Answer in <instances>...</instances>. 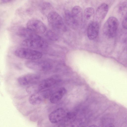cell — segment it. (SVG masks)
Masks as SVG:
<instances>
[{
	"label": "cell",
	"instance_id": "1",
	"mask_svg": "<svg viewBox=\"0 0 127 127\" xmlns=\"http://www.w3.org/2000/svg\"><path fill=\"white\" fill-rule=\"evenodd\" d=\"M57 77H51L44 79L38 83H36L26 87L27 92L32 94L48 89L60 81Z\"/></svg>",
	"mask_w": 127,
	"mask_h": 127
},
{
	"label": "cell",
	"instance_id": "2",
	"mask_svg": "<svg viewBox=\"0 0 127 127\" xmlns=\"http://www.w3.org/2000/svg\"><path fill=\"white\" fill-rule=\"evenodd\" d=\"M47 19L49 25L54 30L62 32L66 31V27L62 18L57 12H50L48 15Z\"/></svg>",
	"mask_w": 127,
	"mask_h": 127
},
{
	"label": "cell",
	"instance_id": "3",
	"mask_svg": "<svg viewBox=\"0 0 127 127\" xmlns=\"http://www.w3.org/2000/svg\"><path fill=\"white\" fill-rule=\"evenodd\" d=\"M22 45L25 48L31 49H43L48 46L47 42L38 34L31 38L25 39Z\"/></svg>",
	"mask_w": 127,
	"mask_h": 127
},
{
	"label": "cell",
	"instance_id": "4",
	"mask_svg": "<svg viewBox=\"0 0 127 127\" xmlns=\"http://www.w3.org/2000/svg\"><path fill=\"white\" fill-rule=\"evenodd\" d=\"M14 54L17 57L30 60H36L42 56V54L39 51L26 48L16 49L14 51Z\"/></svg>",
	"mask_w": 127,
	"mask_h": 127
},
{
	"label": "cell",
	"instance_id": "5",
	"mask_svg": "<svg viewBox=\"0 0 127 127\" xmlns=\"http://www.w3.org/2000/svg\"><path fill=\"white\" fill-rule=\"evenodd\" d=\"M117 19L114 17H109L104 24L103 31L104 34L109 38H112L116 35L119 26Z\"/></svg>",
	"mask_w": 127,
	"mask_h": 127
},
{
	"label": "cell",
	"instance_id": "6",
	"mask_svg": "<svg viewBox=\"0 0 127 127\" xmlns=\"http://www.w3.org/2000/svg\"><path fill=\"white\" fill-rule=\"evenodd\" d=\"M35 60L27 61L25 63L26 66L29 68L37 71L48 70L52 68V64L48 62Z\"/></svg>",
	"mask_w": 127,
	"mask_h": 127
},
{
	"label": "cell",
	"instance_id": "7",
	"mask_svg": "<svg viewBox=\"0 0 127 127\" xmlns=\"http://www.w3.org/2000/svg\"><path fill=\"white\" fill-rule=\"evenodd\" d=\"M51 94V92L49 89L32 94L29 97V101L32 105H39L45 99L50 97Z\"/></svg>",
	"mask_w": 127,
	"mask_h": 127
},
{
	"label": "cell",
	"instance_id": "8",
	"mask_svg": "<svg viewBox=\"0 0 127 127\" xmlns=\"http://www.w3.org/2000/svg\"><path fill=\"white\" fill-rule=\"evenodd\" d=\"M27 28L37 34H43L47 30L45 24L40 20L35 18L31 19L28 21Z\"/></svg>",
	"mask_w": 127,
	"mask_h": 127
},
{
	"label": "cell",
	"instance_id": "9",
	"mask_svg": "<svg viewBox=\"0 0 127 127\" xmlns=\"http://www.w3.org/2000/svg\"><path fill=\"white\" fill-rule=\"evenodd\" d=\"M40 78V76L38 74L29 73L19 77L17 81L21 86L27 87L37 83Z\"/></svg>",
	"mask_w": 127,
	"mask_h": 127
},
{
	"label": "cell",
	"instance_id": "10",
	"mask_svg": "<svg viewBox=\"0 0 127 127\" xmlns=\"http://www.w3.org/2000/svg\"><path fill=\"white\" fill-rule=\"evenodd\" d=\"M66 114L64 109L59 108L51 112L49 115L48 118L52 123H57L64 119Z\"/></svg>",
	"mask_w": 127,
	"mask_h": 127
},
{
	"label": "cell",
	"instance_id": "11",
	"mask_svg": "<svg viewBox=\"0 0 127 127\" xmlns=\"http://www.w3.org/2000/svg\"><path fill=\"white\" fill-rule=\"evenodd\" d=\"M99 29V23L95 21L91 22L89 24L87 34L88 38L91 40L95 38L98 34Z\"/></svg>",
	"mask_w": 127,
	"mask_h": 127
},
{
	"label": "cell",
	"instance_id": "12",
	"mask_svg": "<svg viewBox=\"0 0 127 127\" xmlns=\"http://www.w3.org/2000/svg\"><path fill=\"white\" fill-rule=\"evenodd\" d=\"M108 6L105 3L101 4L97 8L95 14V21L99 23L105 18L108 10Z\"/></svg>",
	"mask_w": 127,
	"mask_h": 127
},
{
	"label": "cell",
	"instance_id": "13",
	"mask_svg": "<svg viewBox=\"0 0 127 127\" xmlns=\"http://www.w3.org/2000/svg\"><path fill=\"white\" fill-rule=\"evenodd\" d=\"M67 92L64 87L61 88L52 94L50 98V101L53 104H56L60 101Z\"/></svg>",
	"mask_w": 127,
	"mask_h": 127
},
{
	"label": "cell",
	"instance_id": "14",
	"mask_svg": "<svg viewBox=\"0 0 127 127\" xmlns=\"http://www.w3.org/2000/svg\"><path fill=\"white\" fill-rule=\"evenodd\" d=\"M64 17L67 24L70 27L75 29L79 25L69 11L66 10L65 11Z\"/></svg>",
	"mask_w": 127,
	"mask_h": 127
},
{
	"label": "cell",
	"instance_id": "15",
	"mask_svg": "<svg viewBox=\"0 0 127 127\" xmlns=\"http://www.w3.org/2000/svg\"><path fill=\"white\" fill-rule=\"evenodd\" d=\"M71 13L79 25L82 21V10L79 6H75L72 8Z\"/></svg>",
	"mask_w": 127,
	"mask_h": 127
},
{
	"label": "cell",
	"instance_id": "16",
	"mask_svg": "<svg viewBox=\"0 0 127 127\" xmlns=\"http://www.w3.org/2000/svg\"><path fill=\"white\" fill-rule=\"evenodd\" d=\"M17 35L21 37L26 39L31 38L34 36L36 34L27 28H20L17 32Z\"/></svg>",
	"mask_w": 127,
	"mask_h": 127
},
{
	"label": "cell",
	"instance_id": "17",
	"mask_svg": "<svg viewBox=\"0 0 127 127\" xmlns=\"http://www.w3.org/2000/svg\"><path fill=\"white\" fill-rule=\"evenodd\" d=\"M95 14L94 9L92 7H89L86 8L84 11L83 17L86 21H91V22L94 18Z\"/></svg>",
	"mask_w": 127,
	"mask_h": 127
},
{
	"label": "cell",
	"instance_id": "18",
	"mask_svg": "<svg viewBox=\"0 0 127 127\" xmlns=\"http://www.w3.org/2000/svg\"><path fill=\"white\" fill-rule=\"evenodd\" d=\"M47 34L48 37L51 40L55 41L58 39V36L54 32L50 31L48 32Z\"/></svg>",
	"mask_w": 127,
	"mask_h": 127
},
{
	"label": "cell",
	"instance_id": "19",
	"mask_svg": "<svg viewBox=\"0 0 127 127\" xmlns=\"http://www.w3.org/2000/svg\"><path fill=\"white\" fill-rule=\"evenodd\" d=\"M80 124L78 121H76L72 122L64 127H78Z\"/></svg>",
	"mask_w": 127,
	"mask_h": 127
},
{
	"label": "cell",
	"instance_id": "20",
	"mask_svg": "<svg viewBox=\"0 0 127 127\" xmlns=\"http://www.w3.org/2000/svg\"><path fill=\"white\" fill-rule=\"evenodd\" d=\"M122 26L125 29H127V14L125 15V16L122 22Z\"/></svg>",
	"mask_w": 127,
	"mask_h": 127
},
{
	"label": "cell",
	"instance_id": "21",
	"mask_svg": "<svg viewBox=\"0 0 127 127\" xmlns=\"http://www.w3.org/2000/svg\"><path fill=\"white\" fill-rule=\"evenodd\" d=\"M127 2H124L122 4L119 8V10L120 12H123V11H125L127 9Z\"/></svg>",
	"mask_w": 127,
	"mask_h": 127
},
{
	"label": "cell",
	"instance_id": "22",
	"mask_svg": "<svg viewBox=\"0 0 127 127\" xmlns=\"http://www.w3.org/2000/svg\"><path fill=\"white\" fill-rule=\"evenodd\" d=\"M13 1L12 0H0V5L10 2Z\"/></svg>",
	"mask_w": 127,
	"mask_h": 127
},
{
	"label": "cell",
	"instance_id": "23",
	"mask_svg": "<svg viewBox=\"0 0 127 127\" xmlns=\"http://www.w3.org/2000/svg\"><path fill=\"white\" fill-rule=\"evenodd\" d=\"M88 127H98L96 125H91L89 126Z\"/></svg>",
	"mask_w": 127,
	"mask_h": 127
}]
</instances>
